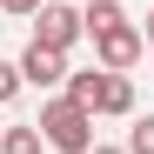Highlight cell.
<instances>
[{"label":"cell","mask_w":154,"mask_h":154,"mask_svg":"<svg viewBox=\"0 0 154 154\" xmlns=\"http://www.w3.org/2000/svg\"><path fill=\"white\" fill-rule=\"evenodd\" d=\"M34 127H40V147H54V154H87V147H94V114H87V107H74L67 94H60V100H47Z\"/></svg>","instance_id":"obj_1"},{"label":"cell","mask_w":154,"mask_h":154,"mask_svg":"<svg viewBox=\"0 0 154 154\" xmlns=\"http://www.w3.org/2000/svg\"><path fill=\"white\" fill-rule=\"evenodd\" d=\"M141 54H147V47H141V27H134V20H121V27L94 34V60L107 67V74H127V67H134Z\"/></svg>","instance_id":"obj_2"},{"label":"cell","mask_w":154,"mask_h":154,"mask_svg":"<svg viewBox=\"0 0 154 154\" xmlns=\"http://www.w3.org/2000/svg\"><path fill=\"white\" fill-rule=\"evenodd\" d=\"M34 40H40V47H54V54H67V47L81 40V14H74L67 0H54V7L40 0V14H34Z\"/></svg>","instance_id":"obj_3"},{"label":"cell","mask_w":154,"mask_h":154,"mask_svg":"<svg viewBox=\"0 0 154 154\" xmlns=\"http://www.w3.org/2000/svg\"><path fill=\"white\" fill-rule=\"evenodd\" d=\"M14 67H20V87H54V81H67V54H54V47H40V40H27V54H20Z\"/></svg>","instance_id":"obj_4"},{"label":"cell","mask_w":154,"mask_h":154,"mask_svg":"<svg viewBox=\"0 0 154 154\" xmlns=\"http://www.w3.org/2000/svg\"><path fill=\"white\" fill-rule=\"evenodd\" d=\"M94 114H134V81L127 74L100 67V94H94Z\"/></svg>","instance_id":"obj_5"},{"label":"cell","mask_w":154,"mask_h":154,"mask_svg":"<svg viewBox=\"0 0 154 154\" xmlns=\"http://www.w3.org/2000/svg\"><path fill=\"white\" fill-rule=\"evenodd\" d=\"M121 0H87V7H81V34H107V27H121Z\"/></svg>","instance_id":"obj_6"},{"label":"cell","mask_w":154,"mask_h":154,"mask_svg":"<svg viewBox=\"0 0 154 154\" xmlns=\"http://www.w3.org/2000/svg\"><path fill=\"white\" fill-rule=\"evenodd\" d=\"M94 94H100V67L67 74V100H74V107H87V114H94Z\"/></svg>","instance_id":"obj_7"},{"label":"cell","mask_w":154,"mask_h":154,"mask_svg":"<svg viewBox=\"0 0 154 154\" xmlns=\"http://www.w3.org/2000/svg\"><path fill=\"white\" fill-rule=\"evenodd\" d=\"M0 154H40V127L27 121V127H7L0 134Z\"/></svg>","instance_id":"obj_8"},{"label":"cell","mask_w":154,"mask_h":154,"mask_svg":"<svg viewBox=\"0 0 154 154\" xmlns=\"http://www.w3.org/2000/svg\"><path fill=\"white\" fill-rule=\"evenodd\" d=\"M127 154H154V114H141L127 127Z\"/></svg>","instance_id":"obj_9"},{"label":"cell","mask_w":154,"mask_h":154,"mask_svg":"<svg viewBox=\"0 0 154 154\" xmlns=\"http://www.w3.org/2000/svg\"><path fill=\"white\" fill-rule=\"evenodd\" d=\"M14 94H20V67H14V60H0V107H7Z\"/></svg>","instance_id":"obj_10"},{"label":"cell","mask_w":154,"mask_h":154,"mask_svg":"<svg viewBox=\"0 0 154 154\" xmlns=\"http://www.w3.org/2000/svg\"><path fill=\"white\" fill-rule=\"evenodd\" d=\"M0 14H20V20H34V14H40V0H0Z\"/></svg>","instance_id":"obj_11"},{"label":"cell","mask_w":154,"mask_h":154,"mask_svg":"<svg viewBox=\"0 0 154 154\" xmlns=\"http://www.w3.org/2000/svg\"><path fill=\"white\" fill-rule=\"evenodd\" d=\"M141 47H154V7H147V20H141Z\"/></svg>","instance_id":"obj_12"},{"label":"cell","mask_w":154,"mask_h":154,"mask_svg":"<svg viewBox=\"0 0 154 154\" xmlns=\"http://www.w3.org/2000/svg\"><path fill=\"white\" fill-rule=\"evenodd\" d=\"M87 154H127V147H87Z\"/></svg>","instance_id":"obj_13"}]
</instances>
